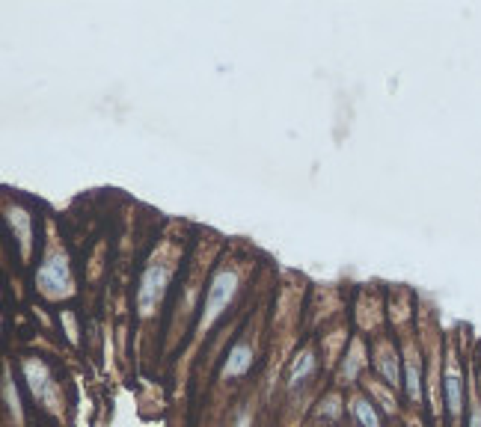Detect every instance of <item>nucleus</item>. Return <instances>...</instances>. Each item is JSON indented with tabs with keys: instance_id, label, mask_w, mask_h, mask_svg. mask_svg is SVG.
<instances>
[{
	"instance_id": "obj_1",
	"label": "nucleus",
	"mask_w": 481,
	"mask_h": 427,
	"mask_svg": "<svg viewBox=\"0 0 481 427\" xmlns=\"http://www.w3.org/2000/svg\"><path fill=\"white\" fill-rule=\"evenodd\" d=\"M235 273H217L214 276V282L211 288H208V297H205V315H202V324H211L214 317L220 315L229 306V300H232V294H235Z\"/></svg>"
},
{
	"instance_id": "obj_2",
	"label": "nucleus",
	"mask_w": 481,
	"mask_h": 427,
	"mask_svg": "<svg viewBox=\"0 0 481 427\" xmlns=\"http://www.w3.org/2000/svg\"><path fill=\"white\" fill-rule=\"evenodd\" d=\"M39 288L48 294V297H63L72 291V279H68V264L66 258H51L39 267V276H36Z\"/></svg>"
},
{
	"instance_id": "obj_3",
	"label": "nucleus",
	"mask_w": 481,
	"mask_h": 427,
	"mask_svg": "<svg viewBox=\"0 0 481 427\" xmlns=\"http://www.w3.org/2000/svg\"><path fill=\"white\" fill-rule=\"evenodd\" d=\"M164 282H167L164 267H152V270H146L143 288H140V309H143V312L152 309V303L160 297V291H164Z\"/></svg>"
},
{
	"instance_id": "obj_4",
	"label": "nucleus",
	"mask_w": 481,
	"mask_h": 427,
	"mask_svg": "<svg viewBox=\"0 0 481 427\" xmlns=\"http://www.w3.org/2000/svg\"><path fill=\"white\" fill-rule=\"evenodd\" d=\"M249 365H253V350L247 344H235L223 365V377H244L249 371Z\"/></svg>"
},
{
	"instance_id": "obj_5",
	"label": "nucleus",
	"mask_w": 481,
	"mask_h": 427,
	"mask_svg": "<svg viewBox=\"0 0 481 427\" xmlns=\"http://www.w3.org/2000/svg\"><path fill=\"white\" fill-rule=\"evenodd\" d=\"M446 404L452 415L460 413V377L455 371H449V377H446Z\"/></svg>"
},
{
	"instance_id": "obj_6",
	"label": "nucleus",
	"mask_w": 481,
	"mask_h": 427,
	"mask_svg": "<svg viewBox=\"0 0 481 427\" xmlns=\"http://www.w3.org/2000/svg\"><path fill=\"white\" fill-rule=\"evenodd\" d=\"M354 413H357V419L363 427H380V419H377V413H375V406L368 404V401H357L354 404Z\"/></svg>"
},
{
	"instance_id": "obj_7",
	"label": "nucleus",
	"mask_w": 481,
	"mask_h": 427,
	"mask_svg": "<svg viewBox=\"0 0 481 427\" xmlns=\"http://www.w3.org/2000/svg\"><path fill=\"white\" fill-rule=\"evenodd\" d=\"M407 395H410V401H419V395H422V386H419V362L416 359L407 362Z\"/></svg>"
},
{
	"instance_id": "obj_8",
	"label": "nucleus",
	"mask_w": 481,
	"mask_h": 427,
	"mask_svg": "<svg viewBox=\"0 0 481 427\" xmlns=\"http://www.w3.org/2000/svg\"><path fill=\"white\" fill-rule=\"evenodd\" d=\"M312 353H303V356H300V362H294V371H292V386H297L300 380H303V377L309 374V371H312Z\"/></svg>"
},
{
	"instance_id": "obj_9",
	"label": "nucleus",
	"mask_w": 481,
	"mask_h": 427,
	"mask_svg": "<svg viewBox=\"0 0 481 427\" xmlns=\"http://www.w3.org/2000/svg\"><path fill=\"white\" fill-rule=\"evenodd\" d=\"M377 365H380V371L386 374V380H389V383H395V380H398V368H395V362L389 359V356H384V359H380Z\"/></svg>"
},
{
	"instance_id": "obj_10",
	"label": "nucleus",
	"mask_w": 481,
	"mask_h": 427,
	"mask_svg": "<svg viewBox=\"0 0 481 427\" xmlns=\"http://www.w3.org/2000/svg\"><path fill=\"white\" fill-rule=\"evenodd\" d=\"M469 427H481V410H473V419H469Z\"/></svg>"
}]
</instances>
